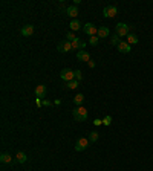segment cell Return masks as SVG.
I'll use <instances>...</instances> for the list:
<instances>
[{
	"mask_svg": "<svg viewBox=\"0 0 153 171\" xmlns=\"http://www.w3.org/2000/svg\"><path fill=\"white\" fill-rule=\"evenodd\" d=\"M72 116L76 122H84L87 119V110L83 107V106H78L76 109L72 110Z\"/></svg>",
	"mask_w": 153,
	"mask_h": 171,
	"instance_id": "1",
	"label": "cell"
},
{
	"mask_svg": "<svg viewBox=\"0 0 153 171\" xmlns=\"http://www.w3.org/2000/svg\"><path fill=\"white\" fill-rule=\"evenodd\" d=\"M115 31H116V35L118 37H125V35H129L130 28H129V24H125V23H118Z\"/></svg>",
	"mask_w": 153,
	"mask_h": 171,
	"instance_id": "2",
	"label": "cell"
},
{
	"mask_svg": "<svg viewBox=\"0 0 153 171\" xmlns=\"http://www.w3.org/2000/svg\"><path fill=\"white\" fill-rule=\"evenodd\" d=\"M60 78L63 80V81H73V78H75V72L73 70H70V69H63L61 72H60Z\"/></svg>",
	"mask_w": 153,
	"mask_h": 171,
	"instance_id": "3",
	"label": "cell"
},
{
	"mask_svg": "<svg viewBox=\"0 0 153 171\" xmlns=\"http://www.w3.org/2000/svg\"><path fill=\"white\" fill-rule=\"evenodd\" d=\"M87 145H89V139L87 138H80L75 144V150L76 151H84L87 148Z\"/></svg>",
	"mask_w": 153,
	"mask_h": 171,
	"instance_id": "4",
	"label": "cell"
},
{
	"mask_svg": "<svg viewBox=\"0 0 153 171\" xmlns=\"http://www.w3.org/2000/svg\"><path fill=\"white\" fill-rule=\"evenodd\" d=\"M116 12H118V9H116V6H113V5H109V6H106V8L103 9V15H104L106 18H113V17L116 15Z\"/></svg>",
	"mask_w": 153,
	"mask_h": 171,
	"instance_id": "5",
	"label": "cell"
},
{
	"mask_svg": "<svg viewBox=\"0 0 153 171\" xmlns=\"http://www.w3.org/2000/svg\"><path fill=\"white\" fill-rule=\"evenodd\" d=\"M83 31H84V34L92 35V37H95V34H98V28L95 26V24H92V23H86L83 26Z\"/></svg>",
	"mask_w": 153,
	"mask_h": 171,
	"instance_id": "6",
	"label": "cell"
},
{
	"mask_svg": "<svg viewBox=\"0 0 153 171\" xmlns=\"http://www.w3.org/2000/svg\"><path fill=\"white\" fill-rule=\"evenodd\" d=\"M72 49H73V47H72V43L67 41V40L58 43V51H60V52H70Z\"/></svg>",
	"mask_w": 153,
	"mask_h": 171,
	"instance_id": "7",
	"label": "cell"
},
{
	"mask_svg": "<svg viewBox=\"0 0 153 171\" xmlns=\"http://www.w3.org/2000/svg\"><path fill=\"white\" fill-rule=\"evenodd\" d=\"M116 49L121 52V54H129L130 51H132V47H130V44L127 43V41H119L118 43V46H116Z\"/></svg>",
	"mask_w": 153,
	"mask_h": 171,
	"instance_id": "8",
	"label": "cell"
},
{
	"mask_svg": "<svg viewBox=\"0 0 153 171\" xmlns=\"http://www.w3.org/2000/svg\"><path fill=\"white\" fill-rule=\"evenodd\" d=\"M35 96L38 98V100H43V98H46V86L38 84V86L35 87Z\"/></svg>",
	"mask_w": 153,
	"mask_h": 171,
	"instance_id": "9",
	"label": "cell"
},
{
	"mask_svg": "<svg viewBox=\"0 0 153 171\" xmlns=\"http://www.w3.org/2000/svg\"><path fill=\"white\" fill-rule=\"evenodd\" d=\"M34 34V26L32 24H26V26L21 28V35L23 37H31Z\"/></svg>",
	"mask_w": 153,
	"mask_h": 171,
	"instance_id": "10",
	"label": "cell"
},
{
	"mask_svg": "<svg viewBox=\"0 0 153 171\" xmlns=\"http://www.w3.org/2000/svg\"><path fill=\"white\" fill-rule=\"evenodd\" d=\"M76 58H78L80 61H86V63L90 61V55H89V52H86V51H80L78 54H76Z\"/></svg>",
	"mask_w": 153,
	"mask_h": 171,
	"instance_id": "11",
	"label": "cell"
},
{
	"mask_svg": "<svg viewBox=\"0 0 153 171\" xmlns=\"http://www.w3.org/2000/svg\"><path fill=\"white\" fill-rule=\"evenodd\" d=\"M98 38H107V35H109V28L107 26H101V28H98Z\"/></svg>",
	"mask_w": 153,
	"mask_h": 171,
	"instance_id": "12",
	"label": "cell"
},
{
	"mask_svg": "<svg viewBox=\"0 0 153 171\" xmlns=\"http://www.w3.org/2000/svg\"><path fill=\"white\" fill-rule=\"evenodd\" d=\"M84 46H86V43H84L81 38H76L75 41H72V47H73V49H81V51H83Z\"/></svg>",
	"mask_w": 153,
	"mask_h": 171,
	"instance_id": "13",
	"label": "cell"
},
{
	"mask_svg": "<svg viewBox=\"0 0 153 171\" xmlns=\"http://www.w3.org/2000/svg\"><path fill=\"white\" fill-rule=\"evenodd\" d=\"M66 14L69 15V17H76V15H78V8H76V6H69L67 9H66Z\"/></svg>",
	"mask_w": 153,
	"mask_h": 171,
	"instance_id": "14",
	"label": "cell"
},
{
	"mask_svg": "<svg viewBox=\"0 0 153 171\" xmlns=\"http://www.w3.org/2000/svg\"><path fill=\"white\" fill-rule=\"evenodd\" d=\"M138 41H139V38L135 34H129V35H127V43H129V44H136Z\"/></svg>",
	"mask_w": 153,
	"mask_h": 171,
	"instance_id": "15",
	"label": "cell"
},
{
	"mask_svg": "<svg viewBox=\"0 0 153 171\" xmlns=\"http://www.w3.org/2000/svg\"><path fill=\"white\" fill-rule=\"evenodd\" d=\"M81 29V23L78 20H72L70 21V31H78Z\"/></svg>",
	"mask_w": 153,
	"mask_h": 171,
	"instance_id": "16",
	"label": "cell"
},
{
	"mask_svg": "<svg viewBox=\"0 0 153 171\" xmlns=\"http://www.w3.org/2000/svg\"><path fill=\"white\" fill-rule=\"evenodd\" d=\"M73 103H75L76 106H81V104L84 103V96H83V93L75 95V98H73Z\"/></svg>",
	"mask_w": 153,
	"mask_h": 171,
	"instance_id": "17",
	"label": "cell"
},
{
	"mask_svg": "<svg viewBox=\"0 0 153 171\" xmlns=\"http://www.w3.org/2000/svg\"><path fill=\"white\" fill-rule=\"evenodd\" d=\"M0 160H2V163H11L12 159L8 153H2V156H0Z\"/></svg>",
	"mask_w": 153,
	"mask_h": 171,
	"instance_id": "18",
	"label": "cell"
},
{
	"mask_svg": "<svg viewBox=\"0 0 153 171\" xmlns=\"http://www.w3.org/2000/svg\"><path fill=\"white\" fill-rule=\"evenodd\" d=\"M17 160H18L20 163H24V162L28 160V156L24 154L23 151H18V153H17Z\"/></svg>",
	"mask_w": 153,
	"mask_h": 171,
	"instance_id": "19",
	"label": "cell"
},
{
	"mask_svg": "<svg viewBox=\"0 0 153 171\" xmlns=\"http://www.w3.org/2000/svg\"><path fill=\"white\" fill-rule=\"evenodd\" d=\"M87 139H89V142H96V141H98V133H96V131H92Z\"/></svg>",
	"mask_w": 153,
	"mask_h": 171,
	"instance_id": "20",
	"label": "cell"
},
{
	"mask_svg": "<svg viewBox=\"0 0 153 171\" xmlns=\"http://www.w3.org/2000/svg\"><path fill=\"white\" fill-rule=\"evenodd\" d=\"M76 87H78V81H76V80L67 83V89H76Z\"/></svg>",
	"mask_w": 153,
	"mask_h": 171,
	"instance_id": "21",
	"label": "cell"
},
{
	"mask_svg": "<svg viewBox=\"0 0 153 171\" xmlns=\"http://www.w3.org/2000/svg\"><path fill=\"white\" fill-rule=\"evenodd\" d=\"M103 124H104V125H107V127H109V125H110V124H112V116H109V115H107V116H106V118H103Z\"/></svg>",
	"mask_w": 153,
	"mask_h": 171,
	"instance_id": "22",
	"label": "cell"
},
{
	"mask_svg": "<svg viewBox=\"0 0 153 171\" xmlns=\"http://www.w3.org/2000/svg\"><path fill=\"white\" fill-rule=\"evenodd\" d=\"M75 72V80L76 81H81L83 80V73H81V70H73Z\"/></svg>",
	"mask_w": 153,
	"mask_h": 171,
	"instance_id": "23",
	"label": "cell"
},
{
	"mask_svg": "<svg viewBox=\"0 0 153 171\" xmlns=\"http://www.w3.org/2000/svg\"><path fill=\"white\" fill-rule=\"evenodd\" d=\"M76 38H78V37H75V34H72V32H69V34L66 35V40H67V41H70V43H72V41H75Z\"/></svg>",
	"mask_w": 153,
	"mask_h": 171,
	"instance_id": "24",
	"label": "cell"
},
{
	"mask_svg": "<svg viewBox=\"0 0 153 171\" xmlns=\"http://www.w3.org/2000/svg\"><path fill=\"white\" fill-rule=\"evenodd\" d=\"M98 40H99L98 37H90V40H89V43H90L92 46H96V44H98Z\"/></svg>",
	"mask_w": 153,
	"mask_h": 171,
	"instance_id": "25",
	"label": "cell"
},
{
	"mask_svg": "<svg viewBox=\"0 0 153 171\" xmlns=\"http://www.w3.org/2000/svg\"><path fill=\"white\" fill-rule=\"evenodd\" d=\"M121 40H118V35H115V37H112V44H115V46H118V43H119Z\"/></svg>",
	"mask_w": 153,
	"mask_h": 171,
	"instance_id": "26",
	"label": "cell"
},
{
	"mask_svg": "<svg viewBox=\"0 0 153 171\" xmlns=\"http://www.w3.org/2000/svg\"><path fill=\"white\" fill-rule=\"evenodd\" d=\"M93 124H95V125H101V124H103V119H95Z\"/></svg>",
	"mask_w": 153,
	"mask_h": 171,
	"instance_id": "27",
	"label": "cell"
},
{
	"mask_svg": "<svg viewBox=\"0 0 153 171\" xmlns=\"http://www.w3.org/2000/svg\"><path fill=\"white\" fill-rule=\"evenodd\" d=\"M43 106H46V107H47V106H50V101H47V100H43Z\"/></svg>",
	"mask_w": 153,
	"mask_h": 171,
	"instance_id": "28",
	"label": "cell"
},
{
	"mask_svg": "<svg viewBox=\"0 0 153 171\" xmlns=\"http://www.w3.org/2000/svg\"><path fill=\"white\" fill-rule=\"evenodd\" d=\"M87 64H89V67H92V69H93V67H95V63H93V61H89V63H87Z\"/></svg>",
	"mask_w": 153,
	"mask_h": 171,
	"instance_id": "29",
	"label": "cell"
}]
</instances>
